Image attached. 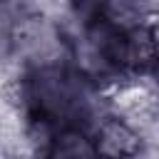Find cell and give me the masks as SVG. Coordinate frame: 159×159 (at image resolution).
<instances>
[{"instance_id":"cell-5","label":"cell","mask_w":159,"mask_h":159,"mask_svg":"<svg viewBox=\"0 0 159 159\" xmlns=\"http://www.w3.org/2000/svg\"><path fill=\"white\" fill-rule=\"evenodd\" d=\"M2 159H27V157H22V154H15V157H2Z\"/></svg>"},{"instance_id":"cell-2","label":"cell","mask_w":159,"mask_h":159,"mask_svg":"<svg viewBox=\"0 0 159 159\" xmlns=\"http://www.w3.org/2000/svg\"><path fill=\"white\" fill-rule=\"evenodd\" d=\"M92 139L99 159H139L147 154V134L134 119L122 112L102 114L92 127Z\"/></svg>"},{"instance_id":"cell-3","label":"cell","mask_w":159,"mask_h":159,"mask_svg":"<svg viewBox=\"0 0 159 159\" xmlns=\"http://www.w3.org/2000/svg\"><path fill=\"white\" fill-rule=\"evenodd\" d=\"M40 159H99L87 124H65L47 132Z\"/></svg>"},{"instance_id":"cell-1","label":"cell","mask_w":159,"mask_h":159,"mask_svg":"<svg viewBox=\"0 0 159 159\" xmlns=\"http://www.w3.org/2000/svg\"><path fill=\"white\" fill-rule=\"evenodd\" d=\"M12 99L20 119L47 132L65 124H84L92 114L89 82L67 60L25 67L22 77L12 82Z\"/></svg>"},{"instance_id":"cell-4","label":"cell","mask_w":159,"mask_h":159,"mask_svg":"<svg viewBox=\"0 0 159 159\" xmlns=\"http://www.w3.org/2000/svg\"><path fill=\"white\" fill-rule=\"evenodd\" d=\"M2 12H5V0H0V22H2Z\"/></svg>"}]
</instances>
